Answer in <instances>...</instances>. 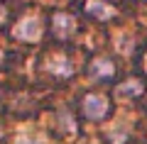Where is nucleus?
<instances>
[{
  "label": "nucleus",
  "instance_id": "nucleus-1",
  "mask_svg": "<svg viewBox=\"0 0 147 144\" xmlns=\"http://www.w3.org/2000/svg\"><path fill=\"white\" fill-rule=\"evenodd\" d=\"M86 71H88V76L96 83H113L118 76V64H115V59H110V56H96L88 61Z\"/></svg>",
  "mask_w": 147,
  "mask_h": 144
},
{
  "label": "nucleus",
  "instance_id": "nucleus-2",
  "mask_svg": "<svg viewBox=\"0 0 147 144\" xmlns=\"http://www.w3.org/2000/svg\"><path fill=\"white\" fill-rule=\"evenodd\" d=\"M81 110H84L86 120H93V122H100L110 115V100L100 93H88L81 103Z\"/></svg>",
  "mask_w": 147,
  "mask_h": 144
},
{
  "label": "nucleus",
  "instance_id": "nucleus-3",
  "mask_svg": "<svg viewBox=\"0 0 147 144\" xmlns=\"http://www.w3.org/2000/svg\"><path fill=\"white\" fill-rule=\"evenodd\" d=\"M145 93H147V86H145V81H142L140 76L120 81L113 88V95H115L118 100H137V98H142Z\"/></svg>",
  "mask_w": 147,
  "mask_h": 144
},
{
  "label": "nucleus",
  "instance_id": "nucleus-4",
  "mask_svg": "<svg viewBox=\"0 0 147 144\" xmlns=\"http://www.w3.org/2000/svg\"><path fill=\"white\" fill-rule=\"evenodd\" d=\"M74 32H76V17L69 15V12H54V17H52V34H54V39L66 42L69 37H74Z\"/></svg>",
  "mask_w": 147,
  "mask_h": 144
},
{
  "label": "nucleus",
  "instance_id": "nucleus-5",
  "mask_svg": "<svg viewBox=\"0 0 147 144\" xmlns=\"http://www.w3.org/2000/svg\"><path fill=\"white\" fill-rule=\"evenodd\" d=\"M86 12L98 22H105L110 17H115V7L110 5V3H105V0H88L86 3Z\"/></svg>",
  "mask_w": 147,
  "mask_h": 144
},
{
  "label": "nucleus",
  "instance_id": "nucleus-6",
  "mask_svg": "<svg viewBox=\"0 0 147 144\" xmlns=\"http://www.w3.org/2000/svg\"><path fill=\"white\" fill-rule=\"evenodd\" d=\"M39 29H42V25L37 20H25L20 27H17V37H20L22 42H32L37 34H39Z\"/></svg>",
  "mask_w": 147,
  "mask_h": 144
},
{
  "label": "nucleus",
  "instance_id": "nucleus-7",
  "mask_svg": "<svg viewBox=\"0 0 147 144\" xmlns=\"http://www.w3.org/2000/svg\"><path fill=\"white\" fill-rule=\"evenodd\" d=\"M137 68H140V71H147V42L145 44L140 46V54H137Z\"/></svg>",
  "mask_w": 147,
  "mask_h": 144
},
{
  "label": "nucleus",
  "instance_id": "nucleus-8",
  "mask_svg": "<svg viewBox=\"0 0 147 144\" xmlns=\"http://www.w3.org/2000/svg\"><path fill=\"white\" fill-rule=\"evenodd\" d=\"M20 144H39V142H34V139H22Z\"/></svg>",
  "mask_w": 147,
  "mask_h": 144
}]
</instances>
